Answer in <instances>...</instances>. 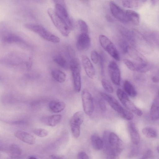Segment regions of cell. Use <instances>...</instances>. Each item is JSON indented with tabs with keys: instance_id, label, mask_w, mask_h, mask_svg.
Masks as SVG:
<instances>
[{
	"instance_id": "1",
	"label": "cell",
	"mask_w": 159,
	"mask_h": 159,
	"mask_svg": "<svg viewBox=\"0 0 159 159\" xmlns=\"http://www.w3.org/2000/svg\"><path fill=\"white\" fill-rule=\"evenodd\" d=\"M102 140L106 159H119L124 144L118 136L113 132L105 131L103 133Z\"/></svg>"
},
{
	"instance_id": "2",
	"label": "cell",
	"mask_w": 159,
	"mask_h": 159,
	"mask_svg": "<svg viewBox=\"0 0 159 159\" xmlns=\"http://www.w3.org/2000/svg\"><path fill=\"white\" fill-rule=\"evenodd\" d=\"M25 27L47 41L54 43L60 42V39L58 36L50 32L41 25L29 23L25 24Z\"/></svg>"
},
{
	"instance_id": "3",
	"label": "cell",
	"mask_w": 159,
	"mask_h": 159,
	"mask_svg": "<svg viewBox=\"0 0 159 159\" xmlns=\"http://www.w3.org/2000/svg\"><path fill=\"white\" fill-rule=\"evenodd\" d=\"M48 13L57 29L63 35L68 36L71 29L66 22L58 16L54 9L52 8H48Z\"/></svg>"
},
{
	"instance_id": "4",
	"label": "cell",
	"mask_w": 159,
	"mask_h": 159,
	"mask_svg": "<svg viewBox=\"0 0 159 159\" xmlns=\"http://www.w3.org/2000/svg\"><path fill=\"white\" fill-rule=\"evenodd\" d=\"M69 66L72 73L74 90L77 92H79L81 88L80 61L77 58H72L70 60Z\"/></svg>"
},
{
	"instance_id": "5",
	"label": "cell",
	"mask_w": 159,
	"mask_h": 159,
	"mask_svg": "<svg viewBox=\"0 0 159 159\" xmlns=\"http://www.w3.org/2000/svg\"><path fill=\"white\" fill-rule=\"evenodd\" d=\"M99 39L100 43L103 49L115 60L119 61V54L111 41L106 36L103 34L99 35Z\"/></svg>"
},
{
	"instance_id": "6",
	"label": "cell",
	"mask_w": 159,
	"mask_h": 159,
	"mask_svg": "<svg viewBox=\"0 0 159 159\" xmlns=\"http://www.w3.org/2000/svg\"><path fill=\"white\" fill-rule=\"evenodd\" d=\"M116 94L119 100L122 104L128 110L134 112L138 116H141L142 112L130 100L127 94L122 90L118 89Z\"/></svg>"
},
{
	"instance_id": "7",
	"label": "cell",
	"mask_w": 159,
	"mask_h": 159,
	"mask_svg": "<svg viewBox=\"0 0 159 159\" xmlns=\"http://www.w3.org/2000/svg\"><path fill=\"white\" fill-rule=\"evenodd\" d=\"M81 98L84 112L87 115L91 116L94 109V105L92 95L87 90L84 89L82 92Z\"/></svg>"
},
{
	"instance_id": "8",
	"label": "cell",
	"mask_w": 159,
	"mask_h": 159,
	"mask_svg": "<svg viewBox=\"0 0 159 159\" xmlns=\"http://www.w3.org/2000/svg\"><path fill=\"white\" fill-rule=\"evenodd\" d=\"M55 11L58 16L62 18L71 29L72 25L68 12L63 1L55 0Z\"/></svg>"
},
{
	"instance_id": "9",
	"label": "cell",
	"mask_w": 159,
	"mask_h": 159,
	"mask_svg": "<svg viewBox=\"0 0 159 159\" xmlns=\"http://www.w3.org/2000/svg\"><path fill=\"white\" fill-rule=\"evenodd\" d=\"M100 94L103 99L122 117L126 109L123 107L117 100L112 96L103 92L101 93Z\"/></svg>"
},
{
	"instance_id": "10",
	"label": "cell",
	"mask_w": 159,
	"mask_h": 159,
	"mask_svg": "<svg viewBox=\"0 0 159 159\" xmlns=\"http://www.w3.org/2000/svg\"><path fill=\"white\" fill-rule=\"evenodd\" d=\"M109 5L111 11L114 17L122 22L125 23L129 22L126 11H125L113 1H110Z\"/></svg>"
},
{
	"instance_id": "11",
	"label": "cell",
	"mask_w": 159,
	"mask_h": 159,
	"mask_svg": "<svg viewBox=\"0 0 159 159\" xmlns=\"http://www.w3.org/2000/svg\"><path fill=\"white\" fill-rule=\"evenodd\" d=\"M108 70L112 82L116 85H120V72L117 63L113 61L110 62L108 66Z\"/></svg>"
},
{
	"instance_id": "12",
	"label": "cell",
	"mask_w": 159,
	"mask_h": 159,
	"mask_svg": "<svg viewBox=\"0 0 159 159\" xmlns=\"http://www.w3.org/2000/svg\"><path fill=\"white\" fill-rule=\"evenodd\" d=\"M90 44V39L88 34L81 33L79 36L76 43L77 49L80 51L87 50Z\"/></svg>"
},
{
	"instance_id": "13",
	"label": "cell",
	"mask_w": 159,
	"mask_h": 159,
	"mask_svg": "<svg viewBox=\"0 0 159 159\" xmlns=\"http://www.w3.org/2000/svg\"><path fill=\"white\" fill-rule=\"evenodd\" d=\"M81 61L86 75L89 78L93 79L95 75V70L89 59L87 56L83 55Z\"/></svg>"
},
{
	"instance_id": "14",
	"label": "cell",
	"mask_w": 159,
	"mask_h": 159,
	"mask_svg": "<svg viewBox=\"0 0 159 159\" xmlns=\"http://www.w3.org/2000/svg\"><path fill=\"white\" fill-rule=\"evenodd\" d=\"M14 135L17 138L26 143L32 145L35 143L34 137L27 132L18 130L15 133Z\"/></svg>"
},
{
	"instance_id": "15",
	"label": "cell",
	"mask_w": 159,
	"mask_h": 159,
	"mask_svg": "<svg viewBox=\"0 0 159 159\" xmlns=\"http://www.w3.org/2000/svg\"><path fill=\"white\" fill-rule=\"evenodd\" d=\"M61 116L60 114L53 115L50 116H43L40 119L44 124L50 126H55L60 121Z\"/></svg>"
},
{
	"instance_id": "16",
	"label": "cell",
	"mask_w": 159,
	"mask_h": 159,
	"mask_svg": "<svg viewBox=\"0 0 159 159\" xmlns=\"http://www.w3.org/2000/svg\"><path fill=\"white\" fill-rule=\"evenodd\" d=\"M128 127L132 143L137 145L140 141V137L134 124L130 122L128 124Z\"/></svg>"
},
{
	"instance_id": "17",
	"label": "cell",
	"mask_w": 159,
	"mask_h": 159,
	"mask_svg": "<svg viewBox=\"0 0 159 159\" xmlns=\"http://www.w3.org/2000/svg\"><path fill=\"white\" fill-rule=\"evenodd\" d=\"M120 31L125 40L129 42L133 46L135 45L136 40L134 32L124 27H121L120 28Z\"/></svg>"
},
{
	"instance_id": "18",
	"label": "cell",
	"mask_w": 159,
	"mask_h": 159,
	"mask_svg": "<svg viewBox=\"0 0 159 159\" xmlns=\"http://www.w3.org/2000/svg\"><path fill=\"white\" fill-rule=\"evenodd\" d=\"M150 116L151 120H155L159 119V96L158 95L154 99L150 110Z\"/></svg>"
},
{
	"instance_id": "19",
	"label": "cell",
	"mask_w": 159,
	"mask_h": 159,
	"mask_svg": "<svg viewBox=\"0 0 159 159\" xmlns=\"http://www.w3.org/2000/svg\"><path fill=\"white\" fill-rule=\"evenodd\" d=\"M48 106L52 112L59 113L65 108L66 104L62 101L53 100L50 102Z\"/></svg>"
},
{
	"instance_id": "20",
	"label": "cell",
	"mask_w": 159,
	"mask_h": 159,
	"mask_svg": "<svg viewBox=\"0 0 159 159\" xmlns=\"http://www.w3.org/2000/svg\"><path fill=\"white\" fill-rule=\"evenodd\" d=\"M84 117L83 113L80 111L75 113L70 120V125L80 126L83 122Z\"/></svg>"
},
{
	"instance_id": "21",
	"label": "cell",
	"mask_w": 159,
	"mask_h": 159,
	"mask_svg": "<svg viewBox=\"0 0 159 159\" xmlns=\"http://www.w3.org/2000/svg\"><path fill=\"white\" fill-rule=\"evenodd\" d=\"M126 13L129 22L135 25L139 24L140 17L138 13L133 10H128L126 11Z\"/></svg>"
},
{
	"instance_id": "22",
	"label": "cell",
	"mask_w": 159,
	"mask_h": 159,
	"mask_svg": "<svg viewBox=\"0 0 159 159\" xmlns=\"http://www.w3.org/2000/svg\"><path fill=\"white\" fill-rule=\"evenodd\" d=\"M9 151L11 157L14 159L19 158L22 153L20 147L15 144H12L9 146Z\"/></svg>"
},
{
	"instance_id": "23",
	"label": "cell",
	"mask_w": 159,
	"mask_h": 159,
	"mask_svg": "<svg viewBox=\"0 0 159 159\" xmlns=\"http://www.w3.org/2000/svg\"><path fill=\"white\" fill-rule=\"evenodd\" d=\"M146 0H124L122 5L125 7L129 8H137L143 5Z\"/></svg>"
},
{
	"instance_id": "24",
	"label": "cell",
	"mask_w": 159,
	"mask_h": 159,
	"mask_svg": "<svg viewBox=\"0 0 159 159\" xmlns=\"http://www.w3.org/2000/svg\"><path fill=\"white\" fill-rule=\"evenodd\" d=\"M91 141L93 148L96 150L102 149L103 147L102 139L96 134L92 135L91 137Z\"/></svg>"
},
{
	"instance_id": "25",
	"label": "cell",
	"mask_w": 159,
	"mask_h": 159,
	"mask_svg": "<svg viewBox=\"0 0 159 159\" xmlns=\"http://www.w3.org/2000/svg\"><path fill=\"white\" fill-rule=\"evenodd\" d=\"M4 42L7 43H22L24 40L19 36L13 34H8L3 38Z\"/></svg>"
},
{
	"instance_id": "26",
	"label": "cell",
	"mask_w": 159,
	"mask_h": 159,
	"mask_svg": "<svg viewBox=\"0 0 159 159\" xmlns=\"http://www.w3.org/2000/svg\"><path fill=\"white\" fill-rule=\"evenodd\" d=\"M51 75L53 79L59 83H63L66 80V74L60 70L54 69L52 70L51 72Z\"/></svg>"
},
{
	"instance_id": "27",
	"label": "cell",
	"mask_w": 159,
	"mask_h": 159,
	"mask_svg": "<svg viewBox=\"0 0 159 159\" xmlns=\"http://www.w3.org/2000/svg\"><path fill=\"white\" fill-rule=\"evenodd\" d=\"M123 88L125 93L129 96L135 97L137 93L133 86L129 81L125 80L123 84Z\"/></svg>"
},
{
	"instance_id": "28",
	"label": "cell",
	"mask_w": 159,
	"mask_h": 159,
	"mask_svg": "<svg viewBox=\"0 0 159 159\" xmlns=\"http://www.w3.org/2000/svg\"><path fill=\"white\" fill-rule=\"evenodd\" d=\"M53 61L57 65L64 69L68 68L69 65L65 58L61 55H57L53 57Z\"/></svg>"
},
{
	"instance_id": "29",
	"label": "cell",
	"mask_w": 159,
	"mask_h": 159,
	"mask_svg": "<svg viewBox=\"0 0 159 159\" xmlns=\"http://www.w3.org/2000/svg\"><path fill=\"white\" fill-rule=\"evenodd\" d=\"M138 65L137 72L141 73L145 72L149 70L153 66L152 63L143 60L140 61Z\"/></svg>"
},
{
	"instance_id": "30",
	"label": "cell",
	"mask_w": 159,
	"mask_h": 159,
	"mask_svg": "<svg viewBox=\"0 0 159 159\" xmlns=\"http://www.w3.org/2000/svg\"><path fill=\"white\" fill-rule=\"evenodd\" d=\"M142 132L144 135L149 138H155L157 135V131L155 129L150 127L143 128L142 130Z\"/></svg>"
},
{
	"instance_id": "31",
	"label": "cell",
	"mask_w": 159,
	"mask_h": 159,
	"mask_svg": "<svg viewBox=\"0 0 159 159\" xmlns=\"http://www.w3.org/2000/svg\"><path fill=\"white\" fill-rule=\"evenodd\" d=\"M119 47L123 54L127 53L129 49V45L128 42L125 40L121 39L118 43Z\"/></svg>"
},
{
	"instance_id": "32",
	"label": "cell",
	"mask_w": 159,
	"mask_h": 159,
	"mask_svg": "<svg viewBox=\"0 0 159 159\" xmlns=\"http://www.w3.org/2000/svg\"><path fill=\"white\" fill-rule=\"evenodd\" d=\"M123 62L130 70L134 71H138V63H135L128 59H124Z\"/></svg>"
},
{
	"instance_id": "33",
	"label": "cell",
	"mask_w": 159,
	"mask_h": 159,
	"mask_svg": "<svg viewBox=\"0 0 159 159\" xmlns=\"http://www.w3.org/2000/svg\"><path fill=\"white\" fill-rule=\"evenodd\" d=\"M101 82L103 87L107 92L110 93H112L113 92V88L107 80L103 79L101 80Z\"/></svg>"
},
{
	"instance_id": "34",
	"label": "cell",
	"mask_w": 159,
	"mask_h": 159,
	"mask_svg": "<svg viewBox=\"0 0 159 159\" xmlns=\"http://www.w3.org/2000/svg\"><path fill=\"white\" fill-rule=\"evenodd\" d=\"M33 132L37 136L41 137H46L48 134V130L42 128L35 129L33 130Z\"/></svg>"
},
{
	"instance_id": "35",
	"label": "cell",
	"mask_w": 159,
	"mask_h": 159,
	"mask_svg": "<svg viewBox=\"0 0 159 159\" xmlns=\"http://www.w3.org/2000/svg\"><path fill=\"white\" fill-rule=\"evenodd\" d=\"M78 23L81 33L88 34V27L86 22L82 20H79Z\"/></svg>"
},
{
	"instance_id": "36",
	"label": "cell",
	"mask_w": 159,
	"mask_h": 159,
	"mask_svg": "<svg viewBox=\"0 0 159 159\" xmlns=\"http://www.w3.org/2000/svg\"><path fill=\"white\" fill-rule=\"evenodd\" d=\"M139 148L138 146H134L131 149L129 154V158H133L136 157L139 154Z\"/></svg>"
},
{
	"instance_id": "37",
	"label": "cell",
	"mask_w": 159,
	"mask_h": 159,
	"mask_svg": "<svg viewBox=\"0 0 159 159\" xmlns=\"http://www.w3.org/2000/svg\"><path fill=\"white\" fill-rule=\"evenodd\" d=\"M92 61L94 64L98 63L99 60V54L95 50H93L91 53Z\"/></svg>"
},
{
	"instance_id": "38",
	"label": "cell",
	"mask_w": 159,
	"mask_h": 159,
	"mask_svg": "<svg viewBox=\"0 0 159 159\" xmlns=\"http://www.w3.org/2000/svg\"><path fill=\"white\" fill-rule=\"evenodd\" d=\"M150 36L153 41L159 48V33L153 32L151 34Z\"/></svg>"
},
{
	"instance_id": "39",
	"label": "cell",
	"mask_w": 159,
	"mask_h": 159,
	"mask_svg": "<svg viewBox=\"0 0 159 159\" xmlns=\"http://www.w3.org/2000/svg\"><path fill=\"white\" fill-rule=\"evenodd\" d=\"M102 54H99V61L101 71L102 74L104 73V57Z\"/></svg>"
},
{
	"instance_id": "40",
	"label": "cell",
	"mask_w": 159,
	"mask_h": 159,
	"mask_svg": "<svg viewBox=\"0 0 159 159\" xmlns=\"http://www.w3.org/2000/svg\"><path fill=\"white\" fill-rule=\"evenodd\" d=\"M153 156L152 151L150 149L148 150L144 153L142 159H148Z\"/></svg>"
},
{
	"instance_id": "41",
	"label": "cell",
	"mask_w": 159,
	"mask_h": 159,
	"mask_svg": "<svg viewBox=\"0 0 159 159\" xmlns=\"http://www.w3.org/2000/svg\"><path fill=\"white\" fill-rule=\"evenodd\" d=\"M77 159H89L86 153L83 151L80 152L78 154Z\"/></svg>"
},
{
	"instance_id": "42",
	"label": "cell",
	"mask_w": 159,
	"mask_h": 159,
	"mask_svg": "<svg viewBox=\"0 0 159 159\" xmlns=\"http://www.w3.org/2000/svg\"><path fill=\"white\" fill-rule=\"evenodd\" d=\"M99 106L101 110L102 111L106 110V107L103 99H100L99 101Z\"/></svg>"
},
{
	"instance_id": "43",
	"label": "cell",
	"mask_w": 159,
	"mask_h": 159,
	"mask_svg": "<svg viewBox=\"0 0 159 159\" xmlns=\"http://www.w3.org/2000/svg\"><path fill=\"white\" fill-rule=\"evenodd\" d=\"M152 80L154 83L159 82V69L152 77Z\"/></svg>"
},
{
	"instance_id": "44",
	"label": "cell",
	"mask_w": 159,
	"mask_h": 159,
	"mask_svg": "<svg viewBox=\"0 0 159 159\" xmlns=\"http://www.w3.org/2000/svg\"><path fill=\"white\" fill-rule=\"evenodd\" d=\"M7 122L10 124H23L25 123V121L22 120L11 121H8Z\"/></svg>"
},
{
	"instance_id": "45",
	"label": "cell",
	"mask_w": 159,
	"mask_h": 159,
	"mask_svg": "<svg viewBox=\"0 0 159 159\" xmlns=\"http://www.w3.org/2000/svg\"><path fill=\"white\" fill-rule=\"evenodd\" d=\"M106 20L109 22H113L114 21L113 19L109 15H106L105 16Z\"/></svg>"
},
{
	"instance_id": "46",
	"label": "cell",
	"mask_w": 159,
	"mask_h": 159,
	"mask_svg": "<svg viewBox=\"0 0 159 159\" xmlns=\"http://www.w3.org/2000/svg\"><path fill=\"white\" fill-rule=\"evenodd\" d=\"M50 157L51 159H63L60 157L55 155H52Z\"/></svg>"
},
{
	"instance_id": "47",
	"label": "cell",
	"mask_w": 159,
	"mask_h": 159,
	"mask_svg": "<svg viewBox=\"0 0 159 159\" xmlns=\"http://www.w3.org/2000/svg\"><path fill=\"white\" fill-rule=\"evenodd\" d=\"M157 1L156 0L151 1V5L152 6H154L156 4Z\"/></svg>"
},
{
	"instance_id": "48",
	"label": "cell",
	"mask_w": 159,
	"mask_h": 159,
	"mask_svg": "<svg viewBox=\"0 0 159 159\" xmlns=\"http://www.w3.org/2000/svg\"><path fill=\"white\" fill-rule=\"evenodd\" d=\"M28 159H37L35 157L33 156H31L29 157Z\"/></svg>"
},
{
	"instance_id": "49",
	"label": "cell",
	"mask_w": 159,
	"mask_h": 159,
	"mask_svg": "<svg viewBox=\"0 0 159 159\" xmlns=\"http://www.w3.org/2000/svg\"><path fill=\"white\" fill-rule=\"evenodd\" d=\"M157 150L158 151V152L159 153V146L157 147Z\"/></svg>"
},
{
	"instance_id": "50",
	"label": "cell",
	"mask_w": 159,
	"mask_h": 159,
	"mask_svg": "<svg viewBox=\"0 0 159 159\" xmlns=\"http://www.w3.org/2000/svg\"><path fill=\"white\" fill-rule=\"evenodd\" d=\"M158 96H159V95H158Z\"/></svg>"
},
{
	"instance_id": "51",
	"label": "cell",
	"mask_w": 159,
	"mask_h": 159,
	"mask_svg": "<svg viewBox=\"0 0 159 159\" xmlns=\"http://www.w3.org/2000/svg\"></svg>"
}]
</instances>
